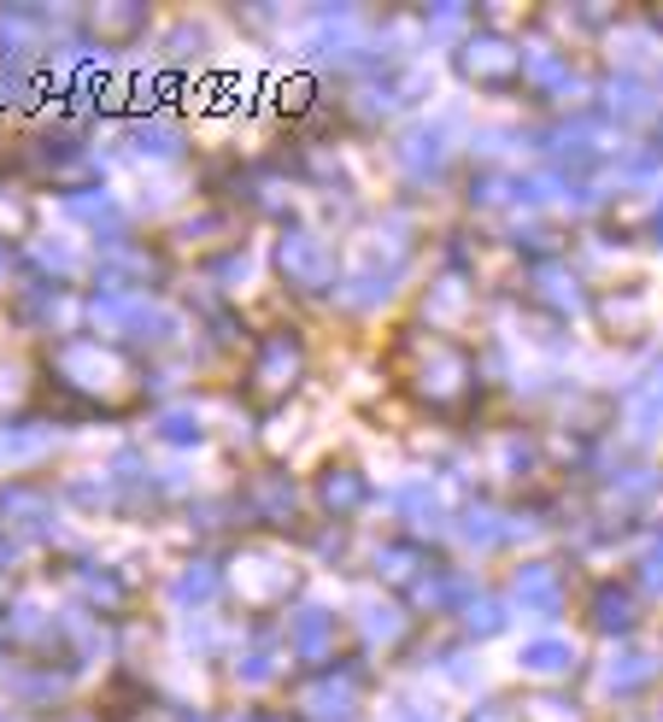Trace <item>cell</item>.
Masks as SVG:
<instances>
[{"instance_id":"6da1fadb","label":"cell","mask_w":663,"mask_h":722,"mask_svg":"<svg viewBox=\"0 0 663 722\" xmlns=\"http://www.w3.org/2000/svg\"><path fill=\"white\" fill-rule=\"evenodd\" d=\"M299 377H306V341H299V329H270V335H258L253 346V365H247V388L258 400H282L294 394Z\"/></svg>"},{"instance_id":"7a4b0ae2","label":"cell","mask_w":663,"mask_h":722,"mask_svg":"<svg viewBox=\"0 0 663 722\" xmlns=\"http://www.w3.org/2000/svg\"><path fill=\"white\" fill-rule=\"evenodd\" d=\"M470 382H475V365H470L464 346L429 335L423 358H417V394H423L429 406H458V400L470 394Z\"/></svg>"},{"instance_id":"3957f363","label":"cell","mask_w":663,"mask_h":722,"mask_svg":"<svg viewBox=\"0 0 663 722\" xmlns=\"http://www.w3.org/2000/svg\"><path fill=\"white\" fill-rule=\"evenodd\" d=\"M277 265L288 288H299V294H329L335 288V248L323 236H311V229H288L277 248Z\"/></svg>"},{"instance_id":"277c9868","label":"cell","mask_w":663,"mask_h":722,"mask_svg":"<svg viewBox=\"0 0 663 722\" xmlns=\"http://www.w3.org/2000/svg\"><path fill=\"white\" fill-rule=\"evenodd\" d=\"M458 71L475 89H511V83H523V48H511L506 36H475L458 53Z\"/></svg>"},{"instance_id":"5b68a950","label":"cell","mask_w":663,"mask_h":722,"mask_svg":"<svg viewBox=\"0 0 663 722\" xmlns=\"http://www.w3.org/2000/svg\"><path fill=\"white\" fill-rule=\"evenodd\" d=\"M241 511H247L253 523H265V529H288L299 517V487L288 482L282 470H265V476H253V482H247Z\"/></svg>"},{"instance_id":"8992f818","label":"cell","mask_w":663,"mask_h":722,"mask_svg":"<svg viewBox=\"0 0 663 722\" xmlns=\"http://www.w3.org/2000/svg\"><path fill=\"white\" fill-rule=\"evenodd\" d=\"M335 611H323V605H299L294 617H288V653L306 658V663H323L329 653H335Z\"/></svg>"},{"instance_id":"52a82bcc","label":"cell","mask_w":663,"mask_h":722,"mask_svg":"<svg viewBox=\"0 0 663 722\" xmlns=\"http://www.w3.org/2000/svg\"><path fill=\"white\" fill-rule=\"evenodd\" d=\"M358 711V675L353 670H323L317 682L306 687V717L311 722H353Z\"/></svg>"},{"instance_id":"ba28073f","label":"cell","mask_w":663,"mask_h":722,"mask_svg":"<svg viewBox=\"0 0 663 722\" xmlns=\"http://www.w3.org/2000/svg\"><path fill=\"white\" fill-rule=\"evenodd\" d=\"M0 517H7L12 529H24V534H53V499H48V487L12 482L7 494H0Z\"/></svg>"},{"instance_id":"9c48e42d","label":"cell","mask_w":663,"mask_h":722,"mask_svg":"<svg viewBox=\"0 0 663 722\" xmlns=\"http://www.w3.org/2000/svg\"><path fill=\"white\" fill-rule=\"evenodd\" d=\"M317 499H323V511L341 523V517H358L370 505V482L353 465H329L323 482H317Z\"/></svg>"},{"instance_id":"30bf717a","label":"cell","mask_w":663,"mask_h":722,"mask_svg":"<svg viewBox=\"0 0 663 722\" xmlns=\"http://www.w3.org/2000/svg\"><path fill=\"white\" fill-rule=\"evenodd\" d=\"M511 587H517V605H523V611H540V617L564 611V582H558L552 565H523Z\"/></svg>"},{"instance_id":"8fae6325","label":"cell","mask_w":663,"mask_h":722,"mask_svg":"<svg viewBox=\"0 0 663 722\" xmlns=\"http://www.w3.org/2000/svg\"><path fill=\"white\" fill-rule=\"evenodd\" d=\"M528 675H540V682H558V675L575 670V646L564 634H535V641H523V653H517Z\"/></svg>"},{"instance_id":"7c38bea8","label":"cell","mask_w":663,"mask_h":722,"mask_svg":"<svg viewBox=\"0 0 663 722\" xmlns=\"http://www.w3.org/2000/svg\"><path fill=\"white\" fill-rule=\"evenodd\" d=\"M65 212H71L77 224H89L94 236L106 229V248H112V241H124V212H118V200H112V194L77 189V194H65Z\"/></svg>"},{"instance_id":"4fadbf2b","label":"cell","mask_w":663,"mask_h":722,"mask_svg":"<svg viewBox=\"0 0 663 722\" xmlns=\"http://www.w3.org/2000/svg\"><path fill=\"white\" fill-rule=\"evenodd\" d=\"M394 153H399V165H406L411 182H429V177H441V170H446V148H441L435 129H411Z\"/></svg>"},{"instance_id":"5bb4252c","label":"cell","mask_w":663,"mask_h":722,"mask_svg":"<svg viewBox=\"0 0 663 722\" xmlns=\"http://www.w3.org/2000/svg\"><path fill=\"white\" fill-rule=\"evenodd\" d=\"M523 83L535 94H570V83H575V71L564 53H552V48H535V53H523Z\"/></svg>"},{"instance_id":"9a60e30c","label":"cell","mask_w":663,"mask_h":722,"mask_svg":"<svg viewBox=\"0 0 663 722\" xmlns=\"http://www.w3.org/2000/svg\"><path fill=\"white\" fill-rule=\"evenodd\" d=\"M218 594H224V575H218V565H206V558H200V565H182L177 582H170V599L177 605H212Z\"/></svg>"},{"instance_id":"2e32d148","label":"cell","mask_w":663,"mask_h":722,"mask_svg":"<svg viewBox=\"0 0 663 722\" xmlns=\"http://www.w3.org/2000/svg\"><path fill=\"white\" fill-rule=\"evenodd\" d=\"M277 663H282V646L270 641V634H258L247 653H241V663H235V682L241 687H270L277 682Z\"/></svg>"},{"instance_id":"e0dca14e","label":"cell","mask_w":663,"mask_h":722,"mask_svg":"<svg viewBox=\"0 0 663 722\" xmlns=\"http://www.w3.org/2000/svg\"><path fill=\"white\" fill-rule=\"evenodd\" d=\"M535 300H540V306H552V312H575V306H582L575 277H570L564 265H540L535 270Z\"/></svg>"},{"instance_id":"ac0fdd59","label":"cell","mask_w":663,"mask_h":722,"mask_svg":"<svg viewBox=\"0 0 663 722\" xmlns=\"http://www.w3.org/2000/svg\"><path fill=\"white\" fill-rule=\"evenodd\" d=\"M594 629H604V634L634 629V599L623 594V587H599L594 594Z\"/></svg>"},{"instance_id":"d6986e66","label":"cell","mask_w":663,"mask_h":722,"mask_svg":"<svg viewBox=\"0 0 663 722\" xmlns=\"http://www.w3.org/2000/svg\"><path fill=\"white\" fill-rule=\"evenodd\" d=\"M458 534H464L470 546H494V541H506V517H499L494 505H475V511H464Z\"/></svg>"},{"instance_id":"ffe728a7","label":"cell","mask_w":663,"mask_h":722,"mask_svg":"<svg viewBox=\"0 0 663 722\" xmlns=\"http://www.w3.org/2000/svg\"><path fill=\"white\" fill-rule=\"evenodd\" d=\"M399 511H406L411 523H435V517H441V499H435V487H429V482H411V487H399Z\"/></svg>"},{"instance_id":"44dd1931","label":"cell","mask_w":663,"mask_h":722,"mask_svg":"<svg viewBox=\"0 0 663 722\" xmlns=\"http://www.w3.org/2000/svg\"><path fill=\"white\" fill-rule=\"evenodd\" d=\"M377 570L394 575V582H411V575L423 570V553H417V546H382V553H377Z\"/></svg>"},{"instance_id":"7402d4cb","label":"cell","mask_w":663,"mask_h":722,"mask_svg":"<svg viewBox=\"0 0 663 722\" xmlns=\"http://www.w3.org/2000/svg\"><path fill=\"white\" fill-rule=\"evenodd\" d=\"M464 629L482 634V641H487V634H499V629H506V605H499V599H470L464 605Z\"/></svg>"},{"instance_id":"603a6c76","label":"cell","mask_w":663,"mask_h":722,"mask_svg":"<svg viewBox=\"0 0 663 722\" xmlns=\"http://www.w3.org/2000/svg\"><path fill=\"white\" fill-rule=\"evenodd\" d=\"M53 446V429H18V435H0V458H36Z\"/></svg>"},{"instance_id":"cb8c5ba5","label":"cell","mask_w":663,"mask_h":722,"mask_svg":"<svg viewBox=\"0 0 663 722\" xmlns=\"http://www.w3.org/2000/svg\"><path fill=\"white\" fill-rule=\"evenodd\" d=\"M158 435H165L170 446H200V435H206V429H200V417L194 411H165V417H158Z\"/></svg>"},{"instance_id":"d4e9b609","label":"cell","mask_w":663,"mask_h":722,"mask_svg":"<svg viewBox=\"0 0 663 722\" xmlns=\"http://www.w3.org/2000/svg\"><path fill=\"white\" fill-rule=\"evenodd\" d=\"M640 682H652V663H646V658H623V670H616V663L604 670V687H611V693H634Z\"/></svg>"},{"instance_id":"484cf974","label":"cell","mask_w":663,"mask_h":722,"mask_svg":"<svg viewBox=\"0 0 663 722\" xmlns=\"http://www.w3.org/2000/svg\"><path fill=\"white\" fill-rule=\"evenodd\" d=\"M12 693L18 699H60V682L53 675H12Z\"/></svg>"},{"instance_id":"4316f807","label":"cell","mask_w":663,"mask_h":722,"mask_svg":"<svg viewBox=\"0 0 663 722\" xmlns=\"http://www.w3.org/2000/svg\"><path fill=\"white\" fill-rule=\"evenodd\" d=\"M365 634L394 641V634H399V611H387V605H382V611H377V605H365Z\"/></svg>"},{"instance_id":"83f0119b","label":"cell","mask_w":663,"mask_h":722,"mask_svg":"<svg viewBox=\"0 0 663 722\" xmlns=\"http://www.w3.org/2000/svg\"><path fill=\"white\" fill-rule=\"evenodd\" d=\"M429 24H435V36H458V30L470 24V12H464V7H441Z\"/></svg>"},{"instance_id":"f1b7e54d","label":"cell","mask_w":663,"mask_h":722,"mask_svg":"<svg viewBox=\"0 0 663 722\" xmlns=\"http://www.w3.org/2000/svg\"><path fill=\"white\" fill-rule=\"evenodd\" d=\"M399 722H435L429 711H399Z\"/></svg>"},{"instance_id":"f546056e","label":"cell","mask_w":663,"mask_h":722,"mask_svg":"<svg viewBox=\"0 0 663 722\" xmlns=\"http://www.w3.org/2000/svg\"><path fill=\"white\" fill-rule=\"evenodd\" d=\"M0 277H7V241H0Z\"/></svg>"},{"instance_id":"4dcf8cb0","label":"cell","mask_w":663,"mask_h":722,"mask_svg":"<svg viewBox=\"0 0 663 722\" xmlns=\"http://www.w3.org/2000/svg\"><path fill=\"white\" fill-rule=\"evenodd\" d=\"M475 722H506V717H499V711H487V717H475Z\"/></svg>"},{"instance_id":"1f68e13d","label":"cell","mask_w":663,"mask_h":722,"mask_svg":"<svg viewBox=\"0 0 663 722\" xmlns=\"http://www.w3.org/2000/svg\"><path fill=\"white\" fill-rule=\"evenodd\" d=\"M229 722H265V717H229Z\"/></svg>"},{"instance_id":"d6a6232c","label":"cell","mask_w":663,"mask_h":722,"mask_svg":"<svg viewBox=\"0 0 663 722\" xmlns=\"http://www.w3.org/2000/svg\"><path fill=\"white\" fill-rule=\"evenodd\" d=\"M265 722H288V717H265Z\"/></svg>"},{"instance_id":"836d02e7","label":"cell","mask_w":663,"mask_h":722,"mask_svg":"<svg viewBox=\"0 0 663 722\" xmlns=\"http://www.w3.org/2000/svg\"><path fill=\"white\" fill-rule=\"evenodd\" d=\"M0 722H7V711H0Z\"/></svg>"}]
</instances>
